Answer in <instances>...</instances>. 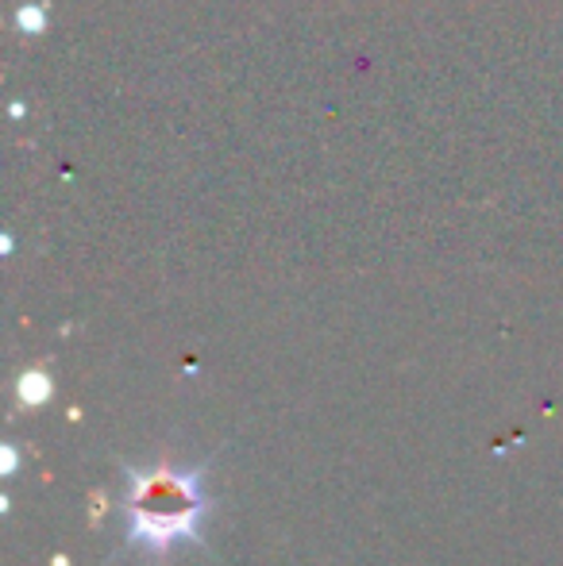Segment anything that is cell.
Instances as JSON below:
<instances>
[{
  "instance_id": "cell-1",
  "label": "cell",
  "mask_w": 563,
  "mask_h": 566,
  "mask_svg": "<svg viewBox=\"0 0 563 566\" xmlns=\"http://www.w3.org/2000/svg\"><path fill=\"white\" fill-rule=\"evenodd\" d=\"M209 462H155V467H121V555H139L143 566H166L178 547H205V524L217 513L209 493Z\"/></svg>"
}]
</instances>
